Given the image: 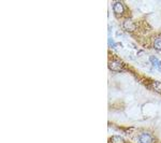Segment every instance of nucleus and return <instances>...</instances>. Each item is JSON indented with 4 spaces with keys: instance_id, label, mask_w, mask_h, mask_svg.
<instances>
[{
    "instance_id": "obj_1",
    "label": "nucleus",
    "mask_w": 161,
    "mask_h": 143,
    "mask_svg": "<svg viewBox=\"0 0 161 143\" xmlns=\"http://www.w3.org/2000/svg\"><path fill=\"white\" fill-rule=\"evenodd\" d=\"M109 67L112 71H123L124 70V65L123 62H120L119 60H116V59H113V60H110L109 62Z\"/></svg>"
},
{
    "instance_id": "obj_2",
    "label": "nucleus",
    "mask_w": 161,
    "mask_h": 143,
    "mask_svg": "<svg viewBox=\"0 0 161 143\" xmlns=\"http://www.w3.org/2000/svg\"><path fill=\"white\" fill-rule=\"evenodd\" d=\"M113 10L116 15H123L124 12H125V7H124V4L121 2H114Z\"/></svg>"
},
{
    "instance_id": "obj_3",
    "label": "nucleus",
    "mask_w": 161,
    "mask_h": 143,
    "mask_svg": "<svg viewBox=\"0 0 161 143\" xmlns=\"http://www.w3.org/2000/svg\"><path fill=\"white\" fill-rule=\"evenodd\" d=\"M123 25H124V28H125L127 31H129V32H132L134 29H135V25H134L132 19H130V18L126 19V21L124 22Z\"/></svg>"
},
{
    "instance_id": "obj_4",
    "label": "nucleus",
    "mask_w": 161,
    "mask_h": 143,
    "mask_svg": "<svg viewBox=\"0 0 161 143\" xmlns=\"http://www.w3.org/2000/svg\"><path fill=\"white\" fill-rule=\"evenodd\" d=\"M139 141L140 143H153V138L148 134H142L139 136Z\"/></svg>"
},
{
    "instance_id": "obj_5",
    "label": "nucleus",
    "mask_w": 161,
    "mask_h": 143,
    "mask_svg": "<svg viewBox=\"0 0 161 143\" xmlns=\"http://www.w3.org/2000/svg\"><path fill=\"white\" fill-rule=\"evenodd\" d=\"M154 47L157 51H161V36H158V37L155 38V40H154Z\"/></svg>"
},
{
    "instance_id": "obj_6",
    "label": "nucleus",
    "mask_w": 161,
    "mask_h": 143,
    "mask_svg": "<svg viewBox=\"0 0 161 143\" xmlns=\"http://www.w3.org/2000/svg\"><path fill=\"white\" fill-rule=\"evenodd\" d=\"M110 143H125V140L121 137H119V136H114V137L111 138Z\"/></svg>"
},
{
    "instance_id": "obj_7",
    "label": "nucleus",
    "mask_w": 161,
    "mask_h": 143,
    "mask_svg": "<svg viewBox=\"0 0 161 143\" xmlns=\"http://www.w3.org/2000/svg\"><path fill=\"white\" fill-rule=\"evenodd\" d=\"M152 87L155 89L157 93H160L161 94V82H158V81H154L152 83Z\"/></svg>"
},
{
    "instance_id": "obj_8",
    "label": "nucleus",
    "mask_w": 161,
    "mask_h": 143,
    "mask_svg": "<svg viewBox=\"0 0 161 143\" xmlns=\"http://www.w3.org/2000/svg\"><path fill=\"white\" fill-rule=\"evenodd\" d=\"M150 62H152V64H153L155 67H158V66H159V62H159V60H158L155 56H152V57H150Z\"/></svg>"
},
{
    "instance_id": "obj_9",
    "label": "nucleus",
    "mask_w": 161,
    "mask_h": 143,
    "mask_svg": "<svg viewBox=\"0 0 161 143\" xmlns=\"http://www.w3.org/2000/svg\"><path fill=\"white\" fill-rule=\"evenodd\" d=\"M109 45H110V47H116V44H115V43H114V41L112 40L111 38L109 39Z\"/></svg>"
}]
</instances>
